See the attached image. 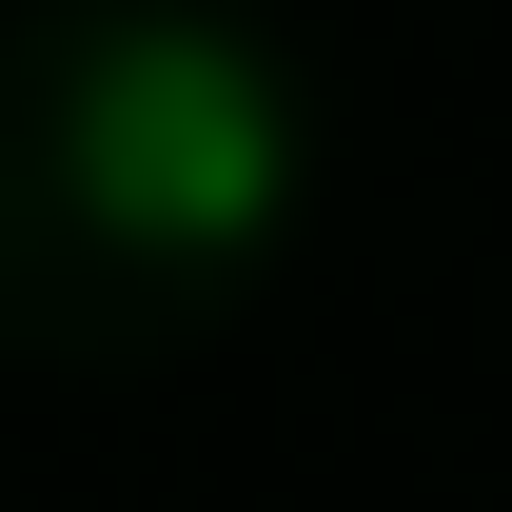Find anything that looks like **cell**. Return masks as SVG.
Segmentation results:
<instances>
[{
    "mask_svg": "<svg viewBox=\"0 0 512 512\" xmlns=\"http://www.w3.org/2000/svg\"><path fill=\"white\" fill-rule=\"evenodd\" d=\"M79 217L138 256H256L276 217H296V99H276V60L256 40H217V20H119L99 60H79Z\"/></svg>",
    "mask_w": 512,
    "mask_h": 512,
    "instance_id": "obj_1",
    "label": "cell"
}]
</instances>
